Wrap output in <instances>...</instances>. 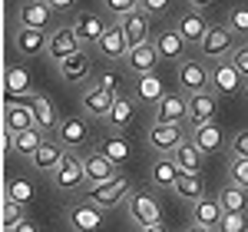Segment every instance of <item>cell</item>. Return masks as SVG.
I'll return each instance as SVG.
<instances>
[{
  "mask_svg": "<svg viewBox=\"0 0 248 232\" xmlns=\"http://www.w3.org/2000/svg\"><path fill=\"white\" fill-rule=\"evenodd\" d=\"M126 213H129L133 222H139V232L153 229V226H162V206H159V199H155L153 193H146V189H136V193L129 196Z\"/></svg>",
  "mask_w": 248,
  "mask_h": 232,
  "instance_id": "1",
  "label": "cell"
},
{
  "mask_svg": "<svg viewBox=\"0 0 248 232\" xmlns=\"http://www.w3.org/2000/svg\"><path fill=\"white\" fill-rule=\"evenodd\" d=\"M179 86H182L186 97L205 93L212 86V66H205L202 57H186L179 63Z\"/></svg>",
  "mask_w": 248,
  "mask_h": 232,
  "instance_id": "2",
  "label": "cell"
},
{
  "mask_svg": "<svg viewBox=\"0 0 248 232\" xmlns=\"http://www.w3.org/2000/svg\"><path fill=\"white\" fill-rule=\"evenodd\" d=\"M133 182L126 179V176H119L113 182H103V186H90V202H93L96 209H116V206H123V202H129V196H133Z\"/></svg>",
  "mask_w": 248,
  "mask_h": 232,
  "instance_id": "3",
  "label": "cell"
},
{
  "mask_svg": "<svg viewBox=\"0 0 248 232\" xmlns=\"http://www.w3.org/2000/svg\"><path fill=\"white\" fill-rule=\"evenodd\" d=\"M199 53H202V60H215V63H225V60L235 53V33H232V27L225 23H218V27H212L209 33H205V40L199 43Z\"/></svg>",
  "mask_w": 248,
  "mask_h": 232,
  "instance_id": "4",
  "label": "cell"
},
{
  "mask_svg": "<svg viewBox=\"0 0 248 232\" xmlns=\"http://www.w3.org/2000/svg\"><path fill=\"white\" fill-rule=\"evenodd\" d=\"M83 182H86V166H83V156L77 153H63V163H60V169L53 173V186L63 189V193H77L83 189Z\"/></svg>",
  "mask_w": 248,
  "mask_h": 232,
  "instance_id": "5",
  "label": "cell"
},
{
  "mask_svg": "<svg viewBox=\"0 0 248 232\" xmlns=\"http://www.w3.org/2000/svg\"><path fill=\"white\" fill-rule=\"evenodd\" d=\"M30 99H33V97H30ZM30 99H7V110H3V133L10 136V139L37 126Z\"/></svg>",
  "mask_w": 248,
  "mask_h": 232,
  "instance_id": "6",
  "label": "cell"
},
{
  "mask_svg": "<svg viewBox=\"0 0 248 232\" xmlns=\"http://www.w3.org/2000/svg\"><path fill=\"white\" fill-rule=\"evenodd\" d=\"M66 222L73 232H103V209H96L90 199H79L66 209Z\"/></svg>",
  "mask_w": 248,
  "mask_h": 232,
  "instance_id": "7",
  "label": "cell"
},
{
  "mask_svg": "<svg viewBox=\"0 0 248 232\" xmlns=\"http://www.w3.org/2000/svg\"><path fill=\"white\" fill-rule=\"evenodd\" d=\"M215 97H235L245 90V77L232 66L229 60L225 63H212V86H209Z\"/></svg>",
  "mask_w": 248,
  "mask_h": 232,
  "instance_id": "8",
  "label": "cell"
},
{
  "mask_svg": "<svg viewBox=\"0 0 248 232\" xmlns=\"http://www.w3.org/2000/svg\"><path fill=\"white\" fill-rule=\"evenodd\" d=\"M182 143H189L182 126H169V123H153V126H149V146H153L155 153L172 156Z\"/></svg>",
  "mask_w": 248,
  "mask_h": 232,
  "instance_id": "9",
  "label": "cell"
},
{
  "mask_svg": "<svg viewBox=\"0 0 248 232\" xmlns=\"http://www.w3.org/2000/svg\"><path fill=\"white\" fill-rule=\"evenodd\" d=\"M79 50H83V40L77 37V30H73V27H60V30L50 33V47H46V53L57 60V63L77 57Z\"/></svg>",
  "mask_w": 248,
  "mask_h": 232,
  "instance_id": "10",
  "label": "cell"
},
{
  "mask_svg": "<svg viewBox=\"0 0 248 232\" xmlns=\"http://www.w3.org/2000/svg\"><path fill=\"white\" fill-rule=\"evenodd\" d=\"M159 50H155V43L149 40V43H142V47H133L129 50V57L123 60L126 63V70L129 73H136V77L142 80V77H149V73H155V66H159Z\"/></svg>",
  "mask_w": 248,
  "mask_h": 232,
  "instance_id": "11",
  "label": "cell"
},
{
  "mask_svg": "<svg viewBox=\"0 0 248 232\" xmlns=\"http://www.w3.org/2000/svg\"><path fill=\"white\" fill-rule=\"evenodd\" d=\"M83 166H86V182L90 186H103V182H113V179H119L116 176V163H109L106 156L99 153V149H90V153L83 156Z\"/></svg>",
  "mask_w": 248,
  "mask_h": 232,
  "instance_id": "12",
  "label": "cell"
},
{
  "mask_svg": "<svg viewBox=\"0 0 248 232\" xmlns=\"http://www.w3.org/2000/svg\"><path fill=\"white\" fill-rule=\"evenodd\" d=\"M182 119H189V97L186 93H166V99L155 106V123L182 126Z\"/></svg>",
  "mask_w": 248,
  "mask_h": 232,
  "instance_id": "13",
  "label": "cell"
},
{
  "mask_svg": "<svg viewBox=\"0 0 248 232\" xmlns=\"http://www.w3.org/2000/svg\"><path fill=\"white\" fill-rule=\"evenodd\" d=\"M215 113H218V97H215L212 90L189 97V123H192V130L209 126L212 119H215Z\"/></svg>",
  "mask_w": 248,
  "mask_h": 232,
  "instance_id": "14",
  "label": "cell"
},
{
  "mask_svg": "<svg viewBox=\"0 0 248 232\" xmlns=\"http://www.w3.org/2000/svg\"><path fill=\"white\" fill-rule=\"evenodd\" d=\"M73 30H77V37L83 40V43H99V40L106 37V30H109V23H106V17L99 14V10H90V14H79L77 23H73Z\"/></svg>",
  "mask_w": 248,
  "mask_h": 232,
  "instance_id": "15",
  "label": "cell"
},
{
  "mask_svg": "<svg viewBox=\"0 0 248 232\" xmlns=\"http://www.w3.org/2000/svg\"><path fill=\"white\" fill-rule=\"evenodd\" d=\"M222 202H218V196H202L199 202H195V209H192V226H202V229H215L222 226Z\"/></svg>",
  "mask_w": 248,
  "mask_h": 232,
  "instance_id": "16",
  "label": "cell"
},
{
  "mask_svg": "<svg viewBox=\"0 0 248 232\" xmlns=\"http://www.w3.org/2000/svg\"><path fill=\"white\" fill-rule=\"evenodd\" d=\"M96 50H99V57H106V60H126L133 47H129V40H126V33H123V27L113 23V27L106 30V37L96 43Z\"/></svg>",
  "mask_w": 248,
  "mask_h": 232,
  "instance_id": "17",
  "label": "cell"
},
{
  "mask_svg": "<svg viewBox=\"0 0 248 232\" xmlns=\"http://www.w3.org/2000/svg\"><path fill=\"white\" fill-rule=\"evenodd\" d=\"M57 136H60V143L73 153L77 146H83V143L90 139V126H86V119H83V116H63Z\"/></svg>",
  "mask_w": 248,
  "mask_h": 232,
  "instance_id": "18",
  "label": "cell"
},
{
  "mask_svg": "<svg viewBox=\"0 0 248 232\" xmlns=\"http://www.w3.org/2000/svg\"><path fill=\"white\" fill-rule=\"evenodd\" d=\"M189 143L199 149L202 156H212L218 153L222 146H225V133H222V126H215V123H209V126H199V130H192Z\"/></svg>",
  "mask_w": 248,
  "mask_h": 232,
  "instance_id": "19",
  "label": "cell"
},
{
  "mask_svg": "<svg viewBox=\"0 0 248 232\" xmlns=\"http://www.w3.org/2000/svg\"><path fill=\"white\" fill-rule=\"evenodd\" d=\"M14 47H17L20 57H40V53H46L50 37H46L43 30H27V27H20L17 37H14Z\"/></svg>",
  "mask_w": 248,
  "mask_h": 232,
  "instance_id": "20",
  "label": "cell"
},
{
  "mask_svg": "<svg viewBox=\"0 0 248 232\" xmlns=\"http://www.w3.org/2000/svg\"><path fill=\"white\" fill-rule=\"evenodd\" d=\"M17 17H20V27H27V30H46V27H50V17H53V7L43 3V0L23 3L17 10Z\"/></svg>",
  "mask_w": 248,
  "mask_h": 232,
  "instance_id": "21",
  "label": "cell"
},
{
  "mask_svg": "<svg viewBox=\"0 0 248 232\" xmlns=\"http://www.w3.org/2000/svg\"><path fill=\"white\" fill-rule=\"evenodd\" d=\"M119 27H123L126 40H129V47H142V43H149V14H146L142 7H139L136 14H129Z\"/></svg>",
  "mask_w": 248,
  "mask_h": 232,
  "instance_id": "22",
  "label": "cell"
},
{
  "mask_svg": "<svg viewBox=\"0 0 248 232\" xmlns=\"http://www.w3.org/2000/svg\"><path fill=\"white\" fill-rule=\"evenodd\" d=\"M166 99V83H162V77L159 73H149V77H142L139 83H136V103H142V106H159Z\"/></svg>",
  "mask_w": 248,
  "mask_h": 232,
  "instance_id": "23",
  "label": "cell"
},
{
  "mask_svg": "<svg viewBox=\"0 0 248 232\" xmlns=\"http://www.w3.org/2000/svg\"><path fill=\"white\" fill-rule=\"evenodd\" d=\"M113 103H116V93H106V90H99V86H90V90L83 93V110H86L90 116H103V119H109Z\"/></svg>",
  "mask_w": 248,
  "mask_h": 232,
  "instance_id": "24",
  "label": "cell"
},
{
  "mask_svg": "<svg viewBox=\"0 0 248 232\" xmlns=\"http://www.w3.org/2000/svg\"><path fill=\"white\" fill-rule=\"evenodd\" d=\"M175 30L182 33V40H186V43H202L212 27L205 23V17H202V14H192V10H189V14H182V17H179Z\"/></svg>",
  "mask_w": 248,
  "mask_h": 232,
  "instance_id": "25",
  "label": "cell"
},
{
  "mask_svg": "<svg viewBox=\"0 0 248 232\" xmlns=\"http://www.w3.org/2000/svg\"><path fill=\"white\" fill-rule=\"evenodd\" d=\"M153 43L162 60H186V40H182L179 30H162Z\"/></svg>",
  "mask_w": 248,
  "mask_h": 232,
  "instance_id": "26",
  "label": "cell"
},
{
  "mask_svg": "<svg viewBox=\"0 0 248 232\" xmlns=\"http://www.w3.org/2000/svg\"><path fill=\"white\" fill-rule=\"evenodd\" d=\"M90 70H93V60H90L86 50H79L77 57H70V60L60 63V77L66 80V83H79V80H86V77H90Z\"/></svg>",
  "mask_w": 248,
  "mask_h": 232,
  "instance_id": "27",
  "label": "cell"
},
{
  "mask_svg": "<svg viewBox=\"0 0 248 232\" xmlns=\"http://www.w3.org/2000/svg\"><path fill=\"white\" fill-rule=\"evenodd\" d=\"M63 153H66V149H63L60 143H43V146H40V153L33 156L30 163H33V169H37V173H50V176H53L60 169V163H63Z\"/></svg>",
  "mask_w": 248,
  "mask_h": 232,
  "instance_id": "28",
  "label": "cell"
},
{
  "mask_svg": "<svg viewBox=\"0 0 248 232\" xmlns=\"http://www.w3.org/2000/svg\"><path fill=\"white\" fill-rule=\"evenodd\" d=\"M179 176H182V169L172 163V156H162L153 163V186H159V189H175Z\"/></svg>",
  "mask_w": 248,
  "mask_h": 232,
  "instance_id": "29",
  "label": "cell"
},
{
  "mask_svg": "<svg viewBox=\"0 0 248 232\" xmlns=\"http://www.w3.org/2000/svg\"><path fill=\"white\" fill-rule=\"evenodd\" d=\"M33 93V83H30V73L23 66H10L7 70V99H30Z\"/></svg>",
  "mask_w": 248,
  "mask_h": 232,
  "instance_id": "30",
  "label": "cell"
},
{
  "mask_svg": "<svg viewBox=\"0 0 248 232\" xmlns=\"http://www.w3.org/2000/svg\"><path fill=\"white\" fill-rule=\"evenodd\" d=\"M43 143H46V139H43V130H37V126H33V130H27V133L14 136V139H10V149H14L17 156L33 159V156L40 153V146H43Z\"/></svg>",
  "mask_w": 248,
  "mask_h": 232,
  "instance_id": "31",
  "label": "cell"
},
{
  "mask_svg": "<svg viewBox=\"0 0 248 232\" xmlns=\"http://www.w3.org/2000/svg\"><path fill=\"white\" fill-rule=\"evenodd\" d=\"M218 202H222V213H242V215H245L248 213V189L229 182V186H222Z\"/></svg>",
  "mask_w": 248,
  "mask_h": 232,
  "instance_id": "32",
  "label": "cell"
},
{
  "mask_svg": "<svg viewBox=\"0 0 248 232\" xmlns=\"http://www.w3.org/2000/svg\"><path fill=\"white\" fill-rule=\"evenodd\" d=\"M172 163H175L186 176H199V169H202V153H199L192 143H182V146L172 153Z\"/></svg>",
  "mask_w": 248,
  "mask_h": 232,
  "instance_id": "33",
  "label": "cell"
},
{
  "mask_svg": "<svg viewBox=\"0 0 248 232\" xmlns=\"http://www.w3.org/2000/svg\"><path fill=\"white\" fill-rule=\"evenodd\" d=\"M30 106H33V119H37V130H60V119H57V110H53V103L46 97H33L30 99Z\"/></svg>",
  "mask_w": 248,
  "mask_h": 232,
  "instance_id": "34",
  "label": "cell"
},
{
  "mask_svg": "<svg viewBox=\"0 0 248 232\" xmlns=\"http://www.w3.org/2000/svg\"><path fill=\"white\" fill-rule=\"evenodd\" d=\"M96 149L106 156L109 163H116V166L129 163V143H126L123 136H106V139H99V146H96Z\"/></svg>",
  "mask_w": 248,
  "mask_h": 232,
  "instance_id": "35",
  "label": "cell"
},
{
  "mask_svg": "<svg viewBox=\"0 0 248 232\" xmlns=\"http://www.w3.org/2000/svg\"><path fill=\"white\" fill-rule=\"evenodd\" d=\"M133 116H136V99L119 93L113 103V113H109V123H113L116 130H126V126H133Z\"/></svg>",
  "mask_w": 248,
  "mask_h": 232,
  "instance_id": "36",
  "label": "cell"
},
{
  "mask_svg": "<svg viewBox=\"0 0 248 232\" xmlns=\"http://www.w3.org/2000/svg\"><path fill=\"white\" fill-rule=\"evenodd\" d=\"M172 193L182 196V199H192V202H199V199H202V179H199V176H186V173H182Z\"/></svg>",
  "mask_w": 248,
  "mask_h": 232,
  "instance_id": "37",
  "label": "cell"
},
{
  "mask_svg": "<svg viewBox=\"0 0 248 232\" xmlns=\"http://www.w3.org/2000/svg\"><path fill=\"white\" fill-rule=\"evenodd\" d=\"M7 199L17 202V206H27V202L33 199V186H30V179H10V182H7Z\"/></svg>",
  "mask_w": 248,
  "mask_h": 232,
  "instance_id": "38",
  "label": "cell"
},
{
  "mask_svg": "<svg viewBox=\"0 0 248 232\" xmlns=\"http://www.w3.org/2000/svg\"><path fill=\"white\" fill-rule=\"evenodd\" d=\"M0 222H3V232H14L20 222H27V219H23V206L10 202V199H3V213H0Z\"/></svg>",
  "mask_w": 248,
  "mask_h": 232,
  "instance_id": "39",
  "label": "cell"
},
{
  "mask_svg": "<svg viewBox=\"0 0 248 232\" xmlns=\"http://www.w3.org/2000/svg\"><path fill=\"white\" fill-rule=\"evenodd\" d=\"M229 27L235 37H248V7H232L229 10Z\"/></svg>",
  "mask_w": 248,
  "mask_h": 232,
  "instance_id": "40",
  "label": "cell"
},
{
  "mask_svg": "<svg viewBox=\"0 0 248 232\" xmlns=\"http://www.w3.org/2000/svg\"><path fill=\"white\" fill-rule=\"evenodd\" d=\"M103 7H106L109 14H116V17H123V20H126L129 14H136V10H139L142 3H139V0H106Z\"/></svg>",
  "mask_w": 248,
  "mask_h": 232,
  "instance_id": "41",
  "label": "cell"
},
{
  "mask_svg": "<svg viewBox=\"0 0 248 232\" xmlns=\"http://www.w3.org/2000/svg\"><path fill=\"white\" fill-rule=\"evenodd\" d=\"M218 232H248V215H242V213H225V215H222Z\"/></svg>",
  "mask_w": 248,
  "mask_h": 232,
  "instance_id": "42",
  "label": "cell"
},
{
  "mask_svg": "<svg viewBox=\"0 0 248 232\" xmlns=\"http://www.w3.org/2000/svg\"><path fill=\"white\" fill-rule=\"evenodd\" d=\"M229 179L235 182V186H242V189H248V159H232Z\"/></svg>",
  "mask_w": 248,
  "mask_h": 232,
  "instance_id": "43",
  "label": "cell"
},
{
  "mask_svg": "<svg viewBox=\"0 0 248 232\" xmlns=\"http://www.w3.org/2000/svg\"><path fill=\"white\" fill-rule=\"evenodd\" d=\"M232 156L235 159H248V130H238V133L232 136Z\"/></svg>",
  "mask_w": 248,
  "mask_h": 232,
  "instance_id": "44",
  "label": "cell"
},
{
  "mask_svg": "<svg viewBox=\"0 0 248 232\" xmlns=\"http://www.w3.org/2000/svg\"><path fill=\"white\" fill-rule=\"evenodd\" d=\"M229 63L242 73V77L248 80V43H242V47H235V53L229 57Z\"/></svg>",
  "mask_w": 248,
  "mask_h": 232,
  "instance_id": "45",
  "label": "cell"
},
{
  "mask_svg": "<svg viewBox=\"0 0 248 232\" xmlns=\"http://www.w3.org/2000/svg\"><path fill=\"white\" fill-rule=\"evenodd\" d=\"M93 86H99V90H106V93H116L119 90V77L116 73H109V70H103V73H96V83ZM119 97V93H116Z\"/></svg>",
  "mask_w": 248,
  "mask_h": 232,
  "instance_id": "46",
  "label": "cell"
},
{
  "mask_svg": "<svg viewBox=\"0 0 248 232\" xmlns=\"http://www.w3.org/2000/svg\"><path fill=\"white\" fill-rule=\"evenodd\" d=\"M169 7V0H142V10L146 14H162Z\"/></svg>",
  "mask_w": 248,
  "mask_h": 232,
  "instance_id": "47",
  "label": "cell"
},
{
  "mask_svg": "<svg viewBox=\"0 0 248 232\" xmlns=\"http://www.w3.org/2000/svg\"><path fill=\"white\" fill-rule=\"evenodd\" d=\"M46 3H50V7H53V10H70V7H73V3H70V0H46Z\"/></svg>",
  "mask_w": 248,
  "mask_h": 232,
  "instance_id": "48",
  "label": "cell"
},
{
  "mask_svg": "<svg viewBox=\"0 0 248 232\" xmlns=\"http://www.w3.org/2000/svg\"><path fill=\"white\" fill-rule=\"evenodd\" d=\"M14 232H40V229H37V222H30V219H27V222H20Z\"/></svg>",
  "mask_w": 248,
  "mask_h": 232,
  "instance_id": "49",
  "label": "cell"
},
{
  "mask_svg": "<svg viewBox=\"0 0 248 232\" xmlns=\"http://www.w3.org/2000/svg\"><path fill=\"white\" fill-rule=\"evenodd\" d=\"M186 232H215V229H202V226H189Z\"/></svg>",
  "mask_w": 248,
  "mask_h": 232,
  "instance_id": "50",
  "label": "cell"
},
{
  "mask_svg": "<svg viewBox=\"0 0 248 232\" xmlns=\"http://www.w3.org/2000/svg\"><path fill=\"white\" fill-rule=\"evenodd\" d=\"M142 232H169L166 226H153V229H142Z\"/></svg>",
  "mask_w": 248,
  "mask_h": 232,
  "instance_id": "51",
  "label": "cell"
},
{
  "mask_svg": "<svg viewBox=\"0 0 248 232\" xmlns=\"http://www.w3.org/2000/svg\"><path fill=\"white\" fill-rule=\"evenodd\" d=\"M245 93H248V80H245Z\"/></svg>",
  "mask_w": 248,
  "mask_h": 232,
  "instance_id": "52",
  "label": "cell"
}]
</instances>
